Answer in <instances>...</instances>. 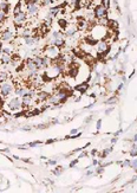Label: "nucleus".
Returning a JSON list of instances; mask_svg holds the SVG:
<instances>
[{"mask_svg": "<svg viewBox=\"0 0 137 193\" xmlns=\"http://www.w3.org/2000/svg\"><path fill=\"white\" fill-rule=\"evenodd\" d=\"M5 106H7L8 111H17V110H19L23 107V101L20 98H18V97H14V98L8 100V102L6 103Z\"/></svg>", "mask_w": 137, "mask_h": 193, "instance_id": "1", "label": "nucleus"}, {"mask_svg": "<svg viewBox=\"0 0 137 193\" xmlns=\"http://www.w3.org/2000/svg\"><path fill=\"white\" fill-rule=\"evenodd\" d=\"M13 83L11 82H1L0 83V95H1L3 97H7L12 91H13Z\"/></svg>", "mask_w": 137, "mask_h": 193, "instance_id": "2", "label": "nucleus"}, {"mask_svg": "<svg viewBox=\"0 0 137 193\" xmlns=\"http://www.w3.org/2000/svg\"><path fill=\"white\" fill-rule=\"evenodd\" d=\"M26 11H27V14L30 17H36L40 7H39V4H36V3H32L30 0H26Z\"/></svg>", "mask_w": 137, "mask_h": 193, "instance_id": "3", "label": "nucleus"}, {"mask_svg": "<svg viewBox=\"0 0 137 193\" xmlns=\"http://www.w3.org/2000/svg\"><path fill=\"white\" fill-rule=\"evenodd\" d=\"M108 16V8L104 7L103 5H96L94 8V17L97 19H104Z\"/></svg>", "mask_w": 137, "mask_h": 193, "instance_id": "4", "label": "nucleus"}, {"mask_svg": "<svg viewBox=\"0 0 137 193\" xmlns=\"http://www.w3.org/2000/svg\"><path fill=\"white\" fill-rule=\"evenodd\" d=\"M13 23L16 24L17 26H23L27 23V13H25L24 11L14 14V18H13Z\"/></svg>", "mask_w": 137, "mask_h": 193, "instance_id": "5", "label": "nucleus"}, {"mask_svg": "<svg viewBox=\"0 0 137 193\" xmlns=\"http://www.w3.org/2000/svg\"><path fill=\"white\" fill-rule=\"evenodd\" d=\"M44 53H45V56H46L48 58H50V59H54L60 55L59 53V48H57V46H54V45H50V46H48L46 49L44 50Z\"/></svg>", "mask_w": 137, "mask_h": 193, "instance_id": "6", "label": "nucleus"}, {"mask_svg": "<svg viewBox=\"0 0 137 193\" xmlns=\"http://www.w3.org/2000/svg\"><path fill=\"white\" fill-rule=\"evenodd\" d=\"M96 51H97V53H102V55H106L109 51H110V46H109V44L106 43V40H104V39H102V40H98L97 42V44H96Z\"/></svg>", "mask_w": 137, "mask_h": 193, "instance_id": "7", "label": "nucleus"}, {"mask_svg": "<svg viewBox=\"0 0 137 193\" xmlns=\"http://www.w3.org/2000/svg\"><path fill=\"white\" fill-rule=\"evenodd\" d=\"M0 39L3 42H11L14 39V32H12L11 30H4V31L0 33Z\"/></svg>", "mask_w": 137, "mask_h": 193, "instance_id": "8", "label": "nucleus"}, {"mask_svg": "<svg viewBox=\"0 0 137 193\" xmlns=\"http://www.w3.org/2000/svg\"><path fill=\"white\" fill-rule=\"evenodd\" d=\"M77 30H78L77 25H76V24H70V25H67L66 28H65V35L69 36V37H72L73 35H76Z\"/></svg>", "mask_w": 137, "mask_h": 193, "instance_id": "9", "label": "nucleus"}, {"mask_svg": "<svg viewBox=\"0 0 137 193\" xmlns=\"http://www.w3.org/2000/svg\"><path fill=\"white\" fill-rule=\"evenodd\" d=\"M12 62V57L7 53H0V63L1 64H10Z\"/></svg>", "mask_w": 137, "mask_h": 193, "instance_id": "10", "label": "nucleus"}, {"mask_svg": "<svg viewBox=\"0 0 137 193\" xmlns=\"http://www.w3.org/2000/svg\"><path fill=\"white\" fill-rule=\"evenodd\" d=\"M59 12H60V6H56V7L50 8V11H49V13H48V17L50 18L49 20L51 21V18L54 17V16H57V14H58Z\"/></svg>", "mask_w": 137, "mask_h": 193, "instance_id": "11", "label": "nucleus"}, {"mask_svg": "<svg viewBox=\"0 0 137 193\" xmlns=\"http://www.w3.org/2000/svg\"><path fill=\"white\" fill-rule=\"evenodd\" d=\"M77 91H79L81 94H83V93H85L87 89H89V84H87V82H85V83H82V84H79V85H77L74 88Z\"/></svg>", "mask_w": 137, "mask_h": 193, "instance_id": "12", "label": "nucleus"}, {"mask_svg": "<svg viewBox=\"0 0 137 193\" xmlns=\"http://www.w3.org/2000/svg\"><path fill=\"white\" fill-rule=\"evenodd\" d=\"M49 96H50V94L49 93H45V91H39L37 94V97H38L39 101H48Z\"/></svg>", "mask_w": 137, "mask_h": 193, "instance_id": "13", "label": "nucleus"}, {"mask_svg": "<svg viewBox=\"0 0 137 193\" xmlns=\"http://www.w3.org/2000/svg\"><path fill=\"white\" fill-rule=\"evenodd\" d=\"M26 93H27V90H26L24 86H18V88L16 89V94H17V96H19V97H23Z\"/></svg>", "mask_w": 137, "mask_h": 193, "instance_id": "14", "label": "nucleus"}, {"mask_svg": "<svg viewBox=\"0 0 137 193\" xmlns=\"http://www.w3.org/2000/svg\"><path fill=\"white\" fill-rule=\"evenodd\" d=\"M77 73H78V68H77V66H71V68H69V76L76 77V76H77Z\"/></svg>", "mask_w": 137, "mask_h": 193, "instance_id": "15", "label": "nucleus"}, {"mask_svg": "<svg viewBox=\"0 0 137 193\" xmlns=\"http://www.w3.org/2000/svg\"><path fill=\"white\" fill-rule=\"evenodd\" d=\"M0 10L8 13L10 12V4L8 3H0Z\"/></svg>", "mask_w": 137, "mask_h": 193, "instance_id": "16", "label": "nucleus"}, {"mask_svg": "<svg viewBox=\"0 0 137 193\" xmlns=\"http://www.w3.org/2000/svg\"><path fill=\"white\" fill-rule=\"evenodd\" d=\"M32 32H31V30H28V28H24V31L20 32V36L23 38H27V37H31Z\"/></svg>", "mask_w": 137, "mask_h": 193, "instance_id": "17", "label": "nucleus"}, {"mask_svg": "<svg viewBox=\"0 0 137 193\" xmlns=\"http://www.w3.org/2000/svg\"><path fill=\"white\" fill-rule=\"evenodd\" d=\"M8 80V73L6 71H0V83L1 82H6Z\"/></svg>", "mask_w": 137, "mask_h": 193, "instance_id": "18", "label": "nucleus"}, {"mask_svg": "<svg viewBox=\"0 0 137 193\" xmlns=\"http://www.w3.org/2000/svg\"><path fill=\"white\" fill-rule=\"evenodd\" d=\"M25 39V43L27 44V45H33V44L36 43V38L34 37H27V38H24Z\"/></svg>", "mask_w": 137, "mask_h": 193, "instance_id": "19", "label": "nucleus"}, {"mask_svg": "<svg viewBox=\"0 0 137 193\" xmlns=\"http://www.w3.org/2000/svg\"><path fill=\"white\" fill-rule=\"evenodd\" d=\"M6 18H7V13L0 10V24H4L5 20H6Z\"/></svg>", "mask_w": 137, "mask_h": 193, "instance_id": "20", "label": "nucleus"}, {"mask_svg": "<svg viewBox=\"0 0 137 193\" xmlns=\"http://www.w3.org/2000/svg\"><path fill=\"white\" fill-rule=\"evenodd\" d=\"M106 104H115V103H117V97L116 96H112L111 98H108L105 101Z\"/></svg>", "mask_w": 137, "mask_h": 193, "instance_id": "21", "label": "nucleus"}, {"mask_svg": "<svg viewBox=\"0 0 137 193\" xmlns=\"http://www.w3.org/2000/svg\"><path fill=\"white\" fill-rule=\"evenodd\" d=\"M58 24H59V26L62 27L63 30H65V28H66V24H67V23H66V20H65V19H59V20H58Z\"/></svg>", "mask_w": 137, "mask_h": 193, "instance_id": "22", "label": "nucleus"}, {"mask_svg": "<svg viewBox=\"0 0 137 193\" xmlns=\"http://www.w3.org/2000/svg\"><path fill=\"white\" fill-rule=\"evenodd\" d=\"M19 12H21V3H18L17 6L14 7V10H13V13H14V14H17V13H19Z\"/></svg>", "mask_w": 137, "mask_h": 193, "instance_id": "23", "label": "nucleus"}, {"mask_svg": "<svg viewBox=\"0 0 137 193\" xmlns=\"http://www.w3.org/2000/svg\"><path fill=\"white\" fill-rule=\"evenodd\" d=\"M53 1H54V0H43L41 5H44V6H50V5L53 4Z\"/></svg>", "mask_w": 137, "mask_h": 193, "instance_id": "24", "label": "nucleus"}, {"mask_svg": "<svg viewBox=\"0 0 137 193\" xmlns=\"http://www.w3.org/2000/svg\"><path fill=\"white\" fill-rule=\"evenodd\" d=\"M101 5H103V6L106 7V8H109V6H110V0H101Z\"/></svg>", "mask_w": 137, "mask_h": 193, "instance_id": "25", "label": "nucleus"}, {"mask_svg": "<svg viewBox=\"0 0 137 193\" xmlns=\"http://www.w3.org/2000/svg\"><path fill=\"white\" fill-rule=\"evenodd\" d=\"M130 155L131 156H137V147L135 145L132 146V149L130 151Z\"/></svg>", "mask_w": 137, "mask_h": 193, "instance_id": "26", "label": "nucleus"}, {"mask_svg": "<svg viewBox=\"0 0 137 193\" xmlns=\"http://www.w3.org/2000/svg\"><path fill=\"white\" fill-rule=\"evenodd\" d=\"M130 166L134 168H137V159H135L132 162H130Z\"/></svg>", "mask_w": 137, "mask_h": 193, "instance_id": "27", "label": "nucleus"}, {"mask_svg": "<svg viewBox=\"0 0 137 193\" xmlns=\"http://www.w3.org/2000/svg\"><path fill=\"white\" fill-rule=\"evenodd\" d=\"M54 172V174L56 175H60V174H62V167H59V168H57L56 171H53Z\"/></svg>", "mask_w": 137, "mask_h": 193, "instance_id": "28", "label": "nucleus"}, {"mask_svg": "<svg viewBox=\"0 0 137 193\" xmlns=\"http://www.w3.org/2000/svg\"><path fill=\"white\" fill-rule=\"evenodd\" d=\"M38 143H41V142H39V141H36V142H31V143H28V146L30 147H36Z\"/></svg>", "mask_w": 137, "mask_h": 193, "instance_id": "29", "label": "nucleus"}, {"mask_svg": "<svg viewBox=\"0 0 137 193\" xmlns=\"http://www.w3.org/2000/svg\"><path fill=\"white\" fill-rule=\"evenodd\" d=\"M110 151H111V149H105V151L103 152L102 156H103V158H104V156H106V155H108V154H109V152H110Z\"/></svg>", "mask_w": 137, "mask_h": 193, "instance_id": "30", "label": "nucleus"}, {"mask_svg": "<svg viewBox=\"0 0 137 193\" xmlns=\"http://www.w3.org/2000/svg\"><path fill=\"white\" fill-rule=\"evenodd\" d=\"M49 164L50 165H57V161L56 160H49Z\"/></svg>", "mask_w": 137, "mask_h": 193, "instance_id": "31", "label": "nucleus"}, {"mask_svg": "<svg viewBox=\"0 0 137 193\" xmlns=\"http://www.w3.org/2000/svg\"><path fill=\"white\" fill-rule=\"evenodd\" d=\"M96 172H97V173H99V174H101V173H103V167H98V168L96 169Z\"/></svg>", "mask_w": 137, "mask_h": 193, "instance_id": "32", "label": "nucleus"}, {"mask_svg": "<svg viewBox=\"0 0 137 193\" xmlns=\"http://www.w3.org/2000/svg\"><path fill=\"white\" fill-rule=\"evenodd\" d=\"M77 162H78V160H74V161H72V162H71V165H70V167H73L76 164H77Z\"/></svg>", "mask_w": 137, "mask_h": 193, "instance_id": "33", "label": "nucleus"}, {"mask_svg": "<svg viewBox=\"0 0 137 193\" xmlns=\"http://www.w3.org/2000/svg\"><path fill=\"white\" fill-rule=\"evenodd\" d=\"M101 123H102V120H98V121H97V130L101 128Z\"/></svg>", "mask_w": 137, "mask_h": 193, "instance_id": "34", "label": "nucleus"}, {"mask_svg": "<svg viewBox=\"0 0 137 193\" xmlns=\"http://www.w3.org/2000/svg\"><path fill=\"white\" fill-rule=\"evenodd\" d=\"M112 110H114V108H110V109H108V110L105 111V114H106V115H109V114H110V113H111Z\"/></svg>", "mask_w": 137, "mask_h": 193, "instance_id": "35", "label": "nucleus"}, {"mask_svg": "<svg viewBox=\"0 0 137 193\" xmlns=\"http://www.w3.org/2000/svg\"><path fill=\"white\" fill-rule=\"evenodd\" d=\"M56 141H57V139H52V140H48L46 143H52V142H56Z\"/></svg>", "mask_w": 137, "mask_h": 193, "instance_id": "36", "label": "nucleus"}, {"mask_svg": "<svg viewBox=\"0 0 137 193\" xmlns=\"http://www.w3.org/2000/svg\"><path fill=\"white\" fill-rule=\"evenodd\" d=\"M3 96L1 95H0V107H1V104H3V103H4V101H3V98H1Z\"/></svg>", "mask_w": 137, "mask_h": 193, "instance_id": "37", "label": "nucleus"}, {"mask_svg": "<svg viewBox=\"0 0 137 193\" xmlns=\"http://www.w3.org/2000/svg\"><path fill=\"white\" fill-rule=\"evenodd\" d=\"M76 133H77V129H72L71 130V134H76Z\"/></svg>", "mask_w": 137, "mask_h": 193, "instance_id": "38", "label": "nucleus"}, {"mask_svg": "<svg viewBox=\"0 0 137 193\" xmlns=\"http://www.w3.org/2000/svg\"><path fill=\"white\" fill-rule=\"evenodd\" d=\"M96 153H97V151H96V149H94L92 152H91V154H92V155H96Z\"/></svg>", "mask_w": 137, "mask_h": 193, "instance_id": "39", "label": "nucleus"}, {"mask_svg": "<svg viewBox=\"0 0 137 193\" xmlns=\"http://www.w3.org/2000/svg\"><path fill=\"white\" fill-rule=\"evenodd\" d=\"M86 174H87V175H91V174H92V171H89Z\"/></svg>", "mask_w": 137, "mask_h": 193, "instance_id": "40", "label": "nucleus"}, {"mask_svg": "<svg viewBox=\"0 0 137 193\" xmlns=\"http://www.w3.org/2000/svg\"><path fill=\"white\" fill-rule=\"evenodd\" d=\"M134 140H135V141H137V135H136V136L134 138Z\"/></svg>", "mask_w": 137, "mask_h": 193, "instance_id": "41", "label": "nucleus"}]
</instances>
